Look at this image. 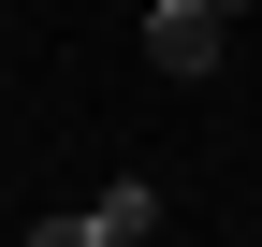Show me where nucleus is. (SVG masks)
Returning a JSON list of instances; mask_svg holds the SVG:
<instances>
[{
    "label": "nucleus",
    "mask_w": 262,
    "mask_h": 247,
    "mask_svg": "<svg viewBox=\"0 0 262 247\" xmlns=\"http://www.w3.org/2000/svg\"><path fill=\"white\" fill-rule=\"evenodd\" d=\"M102 233L131 247V233H160V189H146V175H117V189H102Z\"/></svg>",
    "instance_id": "obj_2"
},
{
    "label": "nucleus",
    "mask_w": 262,
    "mask_h": 247,
    "mask_svg": "<svg viewBox=\"0 0 262 247\" xmlns=\"http://www.w3.org/2000/svg\"><path fill=\"white\" fill-rule=\"evenodd\" d=\"M146 58L160 73H219V15L204 0H146Z\"/></svg>",
    "instance_id": "obj_1"
},
{
    "label": "nucleus",
    "mask_w": 262,
    "mask_h": 247,
    "mask_svg": "<svg viewBox=\"0 0 262 247\" xmlns=\"http://www.w3.org/2000/svg\"><path fill=\"white\" fill-rule=\"evenodd\" d=\"M248 247H262V233H248Z\"/></svg>",
    "instance_id": "obj_4"
},
{
    "label": "nucleus",
    "mask_w": 262,
    "mask_h": 247,
    "mask_svg": "<svg viewBox=\"0 0 262 247\" xmlns=\"http://www.w3.org/2000/svg\"><path fill=\"white\" fill-rule=\"evenodd\" d=\"M15 247H117V233H102V204H88V218H29Z\"/></svg>",
    "instance_id": "obj_3"
}]
</instances>
